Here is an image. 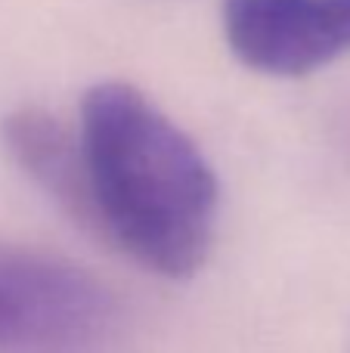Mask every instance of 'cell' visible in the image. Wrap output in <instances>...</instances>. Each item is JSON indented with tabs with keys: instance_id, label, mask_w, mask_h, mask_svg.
<instances>
[{
	"instance_id": "cell-4",
	"label": "cell",
	"mask_w": 350,
	"mask_h": 353,
	"mask_svg": "<svg viewBox=\"0 0 350 353\" xmlns=\"http://www.w3.org/2000/svg\"><path fill=\"white\" fill-rule=\"evenodd\" d=\"M0 137L25 176H31L74 223L93 232L90 192H87L78 130L65 128L59 118L47 115L43 109H19L3 118Z\"/></svg>"
},
{
	"instance_id": "cell-2",
	"label": "cell",
	"mask_w": 350,
	"mask_h": 353,
	"mask_svg": "<svg viewBox=\"0 0 350 353\" xmlns=\"http://www.w3.org/2000/svg\"><path fill=\"white\" fill-rule=\"evenodd\" d=\"M121 304L65 257L0 245V353H112Z\"/></svg>"
},
{
	"instance_id": "cell-3",
	"label": "cell",
	"mask_w": 350,
	"mask_h": 353,
	"mask_svg": "<svg viewBox=\"0 0 350 353\" xmlns=\"http://www.w3.org/2000/svg\"><path fill=\"white\" fill-rule=\"evenodd\" d=\"M233 56L270 78H304L350 53V0H223Z\"/></svg>"
},
{
	"instance_id": "cell-1",
	"label": "cell",
	"mask_w": 350,
	"mask_h": 353,
	"mask_svg": "<svg viewBox=\"0 0 350 353\" xmlns=\"http://www.w3.org/2000/svg\"><path fill=\"white\" fill-rule=\"evenodd\" d=\"M93 236L165 279H189L214 245L220 186L202 149L143 90L99 81L81 99Z\"/></svg>"
}]
</instances>
